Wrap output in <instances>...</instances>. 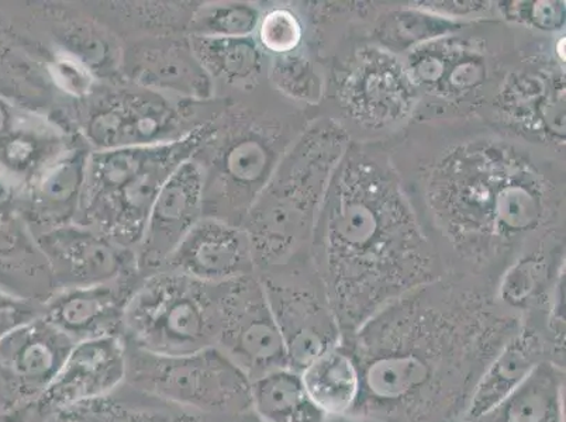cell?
<instances>
[{
    "mask_svg": "<svg viewBox=\"0 0 566 422\" xmlns=\"http://www.w3.org/2000/svg\"><path fill=\"white\" fill-rule=\"evenodd\" d=\"M311 243L334 300L352 316L419 285L433 271L430 241L395 165L368 144L349 143Z\"/></svg>",
    "mask_w": 566,
    "mask_h": 422,
    "instance_id": "obj_1",
    "label": "cell"
},
{
    "mask_svg": "<svg viewBox=\"0 0 566 422\" xmlns=\"http://www.w3.org/2000/svg\"><path fill=\"white\" fill-rule=\"evenodd\" d=\"M437 228L468 259L491 260L539 233L559 208L548 173L516 144L475 137L441 152L426 175Z\"/></svg>",
    "mask_w": 566,
    "mask_h": 422,
    "instance_id": "obj_2",
    "label": "cell"
},
{
    "mask_svg": "<svg viewBox=\"0 0 566 422\" xmlns=\"http://www.w3.org/2000/svg\"><path fill=\"white\" fill-rule=\"evenodd\" d=\"M254 91L223 96L212 136L193 159L203 177V218L243 228L282 158L307 126Z\"/></svg>",
    "mask_w": 566,
    "mask_h": 422,
    "instance_id": "obj_3",
    "label": "cell"
},
{
    "mask_svg": "<svg viewBox=\"0 0 566 422\" xmlns=\"http://www.w3.org/2000/svg\"><path fill=\"white\" fill-rule=\"evenodd\" d=\"M349 146L339 123H312L277 165L243 224L256 275L295 259L311 243L334 171Z\"/></svg>",
    "mask_w": 566,
    "mask_h": 422,
    "instance_id": "obj_4",
    "label": "cell"
},
{
    "mask_svg": "<svg viewBox=\"0 0 566 422\" xmlns=\"http://www.w3.org/2000/svg\"><path fill=\"white\" fill-rule=\"evenodd\" d=\"M216 117L181 140L92 151L75 223L92 225L137 251L159 190L212 136Z\"/></svg>",
    "mask_w": 566,
    "mask_h": 422,
    "instance_id": "obj_5",
    "label": "cell"
},
{
    "mask_svg": "<svg viewBox=\"0 0 566 422\" xmlns=\"http://www.w3.org/2000/svg\"><path fill=\"white\" fill-rule=\"evenodd\" d=\"M209 102L175 99L120 81L101 84L87 99L72 103L69 123L92 151L156 146L181 140L223 109Z\"/></svg>",
    "mask_w": 566,
    "mask_h": 422,
    "instance_id": "obj_6",
    "label": "cell"
},
{
    "mask_svg": "<svg viewBox=\"0 0 566 422\" xmlns=\"http://www.w3.org/2000/svg\"><path fill=\"white\" fill-rule=\"evenodd\" d=\"M226 283H205L172 271L144 276L123 318V341L157 355L216 347Z\"/></svg>",
    "mask_w": 566,
    "mask_h": 422,
    "instance_id": "obj_7",
    "label": "cell"
},
{
    "mask_svg": "<svg viewBox=\"0 0 566 422\" xmlns=\"http://www.w3.org/2000/svg\"><path fill=\"white\" fill-rule=\"evenodd\" d=\"M126 383L198 413L221 419L255 414L249 376L216 347L182 355L127 347Z\"/></svg>",
    "mask_w": 566,
    "mask_h": 422,
    "instance_id": "obj_8",
    "label": "cell"
},
{
    "mask_svg": "<svg viewBox=\"0 0 566 422\" xmlns=\"http://www.w3.org/2000/svg\"><path fill=\"white\" fill-rule=\"evenodd\" d=\"M334 95L348 120L367 131L403 125L420 101L405 63L377 45L354 51L339 66L334 75Z\"/></svg>",
    "mask_w": 566,
    "mask_h": 422,
    "instance_id": "obj_9",
    "label": "cell"
},
{
    "mask_svg": "<svg viewBox=\"0 0 566 422\" xmlns=\"http://www.w3.org/2000/svg\"><path fill=\"white\" fill-rule=\"evenodd\" d=\"M461 30L417 45L405 66L419 95L472 109L489 96L501 63L482 39Z\"/></svg>",
    "mask_w": 566,
    "mask_h": 422,
    "instance_id": "obj_10",
    "label": "cell"
},
{
    "mask_svg": "<svg viewBox=\"0 0 566 422\" xmlns=\"http://www.w3.org/2000/svg\"><path fill=\"white\" fill-rule=\"evenodd\" d=\"M216 348L251 382L272 370L290 368L285 341L256 274L226 283Z\"/></svg>",
    "mask_w": 566,
    "mask_h": 422,
    "instance_id": "obj_11",
    "label": "cell"
},
{
    "mask_svg": "<svg viewBox=\"0 0 566 422\" xmlns=\"http://www.w3.org/2000/svg\"><path fill=\"white\" fill-rule=\"evenodd\" d=\"M493 117L516 136L565 146V74L557 63L532 59L504 75L492 99Z\"/></svg>",
    "mask_w": 566,
    "mask_h": 422,
    "instance_id": "obj_12",
    "label": "cell"
},
{
    "mask_svg": "<svg viewBox=\"0 0 566 422\" xmlns=\"http://www.w3.org/2000/svg\"><path fill=\"white\" fill-rule=\"evenodd\" d=\"M122 78L175 99L209 102L216 87L188 34L142 35L123 41Z\"/></svg>",
    "mask_w": 566,
    "mask_h": 422,
    "instance_id": "obj_13",
    "label": "cell"
},
{
    "mask_svg": "<svg viewBox=\"0 0 566 422\" xmlns=\"http://www.w3.org/2000/svg\"><path fill=\"white\" fill-rule=\"evenodd\" d=\"M56 291L101 285L137 274L136 251L92 225L71 223L35 236Z\"/></svg>",
    "mask_w": 566,
    "mask_h": 422,
    "instance_id": "obj_14",
    "label": "cell"
},
{
    "mask_svg": "<svg viewBox=\"0 0 566 422\" xmlns=\"http://www.w3.org/2000/svg\"><path fill=\"white\" fill-rule=\"evenodd\" d=\"M127 345L122 336L75 344L53 382L34 404V413L50 422L72 407L105 398L126 383Z\"/></svg>",
    "mask_w": 566,
    "mask_h": 422,
    "instance_id": "obj_15",
    "label": "cell"
},
{
    "mask_svg": "<svg viewBox=\"0 0 566 422\" xmlns=\"http://www.w3.org/2000/svg\"><path fill=\"white\" fill-rule=\"evenodd\" d=\"M256 276L280 326L291 369L302 372L336 347V324L315 292L297 282L285 265Z\"/></svg>",
    "mask_w": 566,
    "mask_h": 422,
    "instance_id": "obj_16",
    "label": "cell"
},
{
    "mask_svg": "<svg viewBox=\"0 0 566 422\" xmlns=\"http://www.w3.org/2000/svg\"><path fill=\"white\" fill-rule=\"evenodd\" d=\"M203 218V177L193 157L159 190L137 246V266L148 276L163 271L169 256Z\"/></svg>",
    "mask_w": 566,
    "mask_h": 422,
    "instance_id": "obj_17",
    "label": "cell"
},
{
    "mask_svg": "<svg viewBox=\"0 0 566 422\" xmlns=\"http://www.w3.org/2000/svg\"><path fill=\"white\" fill-rule=\"evenodd\" d=\"M44 35L39 43L78 61L102 84L122 78L123 41L91 7L44 3L40 7Z\"/></svg>",
    "mask_w": 566,
    "mask_h": 422,
    "instance_id": "obj_18",
    "label": "cell"
},
{
    "mask_svg": "<svg viewBox=\"0 0 566 422\" xmlns=\"http://www.w3.org/2000/svg\"><path fill=\"white\" fill-rule=\"evenodd\" d=\"M144 279L140 272L101 285L56 291L43 316L72 342L120 336L128 302Z\"/></svg>",
    "mask_w": 566,
    "mask_h": 422,
    "instance_id": "obj_19",
    "label": "cell"
},
{
    "mask_svg": "<svg viewBox=\"0 0 566 422\" xmlns=\"http://www.w3.org/2000/svg\"><path fill=\"white\" fill-rule=\"evenodd\" d=\"M74 345L43 314L0 339V367L24 409L34 410Z\"/></svg>",
    "mask_w": 566,
    "mask_h": 422,
    "instance_id": "obj_20",
    "label": "cell"
},
{
    "mask_svg": "<svg viewBox=\"0 0 566 422\" xmlns=\"http://www.w3.org/2000/svg\"><path fill=\"white\" fill-rule=\"evenodd\" d=\"M92 149L80 134L22 189L20 210L34 236L75 223L84 196Z\"/></svg>",
    "mask_w": 566,
    "mask_h": 422,
    "instance_id": "obj_21",
    "label": "cell"
},
{
    "mask_svg": "<svg viewBox=\"0 0 566 422\" xmlns=\"http://www.w3.org/2000/svg\"><path fill=\"white\" fill-rule=\"evenodd\" d=\"M163 271L205 283H224L256 274L244 229L209 218L200 219L189 231Z\"/></svg>",
    "mask_w": 566,
    "mask_h": 422,
    "instance_id": "obj_22",
    "label": "cell"
},
{
    "mask_svg": "<svg viewBox=\"0 0 566 422\" xmlns=\"http://www.w3.org/2000/svg\"><path fill=\"white\" fill-rule=\"evenodd\" d=\"M50 422H261L255 414L221 419L169 403L146 391L123 383L105 398L87 401Z\"/></svg>",
    "mask_w": 566,
    "mask_h": 422,
    "instance_id": "obj_23",
    "label": "cell"
},
{
    "mask_svg": "<svg viewBox=\"0 0 566 422\" xmlns=\"http://www.w3.org/2000/svg\"><path fill=\"white\" fill-rule=\"evenodd\" d=\"M200 65L216 87V97L244 94L266 81L268 59L252 38H189Z\"/></svg>",
    "mask_w": 566,
    "mask_h": 422,
    "instance_id": "obj_24",
    "label": "cell"
},
{
    "mask_svg": "<svg viewBox=\"0 0 566 422\" xmlns=\"http://www.w3.org/2000/svg\"><path fill=\"white\" fill-rule=\"evenodd\" d=\"M542 345L533 331H524L504 347L473 390L468 419L478 422L523 384L542 363Z\"/></svg>",
    "mask_w": 566,
    "mask_h": 422,
    "instance_id": "obj_25",
    "label": "cell"
},
{
    "mask_svg": "<svg viewBox=\"0 0 566 422\" xmlns=\"http://www.w3.org/2000/svg\"><path fill=\"white\" fill-rule=\"evenodd\" d=\"M300 373L308 399L324 415L347 413L361 394L363 379L357 365L336 347L322 354Z\"/></svg>",
    "mask_w": 566,
    "mask_h": 422,
    "instance_id": "obj_26",
    "label": "cell"
},
{
    "mask_svg": "<svg viewBox=\"0 0 566 422\" xmlns=\"http://www.w3.org/2000/svg\"><path fill=\"white\" fill-rule=\"evenodd\" d=\"M478 422H564V380L542 362L491 414Z\"/></svg>",
    "mask_w": 566,
    "mask_h": 422,
    "instance_id": "obj_27",
    "label": "cell"
},
{
    "mask_svg": "<svg viewBox=\"0 0 566 422\" xmlns=\"http://www.w3.org/2000/svg\"><path fill=\"white\" fill-rule=\"evenodd\" d=\"M252 410L261 422H323L324 414L308 399L301 373L272 370L251 382Z\"/></svg>",
    "mask_w": 566,
    "mask_h": 422,
    "instance_id": "obj_28",
    "label": "cell"
},
{
    "mask_svg": "<svg viewBox=\"0 0 566 422\" xmlns=\"http://www.w3.org/2000/svg\"><path fill=\"white\" fill-rule=\"evenodd\" d=\"M262 9L251 2H198L188 25L189 38H252L259 29Z\"/></svg>",
    "mask_w": 566,
    "mask_h": 422,
    "instance_id": "obj_29",
    "label": "cell"
},
{
    "mask_svg": "<svg viewBox=\"0 0 566 422\" xmlns=\"http://www.w3.org/2000/svg\"><path fill=\"white\" fill-rule=\"evenodd\" d=\"M461 29L462 24L449 22L444 18L417 9V12H399L386 18L379 25L378 35L382 44L380 48L398 54L411 45L417 48L427 41L455 33Z\"/></svg>",
    "mask_w": 566,
    "mask_h": 422,
    "instance_id": "obj_30",
    "label": "cell"
},
{
    "mask_svg": "<svg viewBox=\"0 0 566 422\" xmlns=\"http://www.w3.org/2000/svg\"><path fill=\"white\" fill-rule=\"evenodd\" d=\"M266 81L277 94L292 102L316 105L323 96V82L316 66L295 53L272 56L268 63Z\"/></svg>",
    "mask_w": 566,
    "mask_h": 422,
    "instance_id": "obj_31",
    "label": "cell"
},
{
    "mask_svg": "<svg viewBox=\"0 0 566 422\" xmlns=\"http://www.w3.org/2000/svg\"><path fill=\"white\" fill-rule=\"evenodd\" d=\"M365 378L370 393L384 400H398L424 382L427 368L411 355H392L370 363Z\"/></svg>",
    "mask_w": 566,
    "mask_h": 422,
    "instance_id": "obj_32",
    "label": "cell"
},
{
    "mask_svg": "<svg viewBox=\"0 0 566 422\" xmlns=\"http://www.w3.org/2000/svg\"><path fill=\"white\" fill-rule=\"evenodd\" d=\"M548 262L542 250L524 256L503 277L501 296L512 307H528L542 295L548 281Z\"/></svg>",
    "mask_w": 566,
    "mask_h": 422,
    "instance_id": "obj_33",
    "label": "cell"
},
{
    "mask_svg": "<svg viewBox=\"0 0 566 422\" xmlns=\"http://www.w3.org/2000/svg\"><path fill=\"white\" fill-rule=\"evenodd\" d=\"M254 38L268 59L295 53L303 40V24L300 14L286 7L265 10Z\"/></svg>",
    "mask_w": 566,
    "mask_h": 422,
    "instance_id": "obj_34",
    "label": "cell"
},
{
    "mask_svg": "<svg viewBox=\"0 0 566 422\" xmlns=\"http://www.w3.org/2000/svg\"><path fill=\"white\" fill-rule=\"evenodd\" d=\"M504 18L532 25L542 32H559L565 25V3L537 0V2H504Z\"/></svg>",
    "mask_w": 566,
    "mask_h": 422,
    "instance_id": "obj_35",
    "label": "cell"
},
{
    "mask_svg": "<svg viewBox=\"0 0 566 422\" xmlns=\"http://www.w3.org/2000/svg\"><path fill=\"white\" fill-rule=\"evenodd\" d=\"M416 4L417 9L444 19L470 17V14L481 13L489 9L486 2H420Z\"/></svg>",
    "mask_w": 566,
    "mask_h": 422,
    "instance_id": "obj_36",
    "label": "cell"
},
{
    "mask_svg": "<svg viewBox=\"0 0 566 422\" xmlns=\"http://www.w3.org/2000/svg\"><path fill=\"white\" fill-rule=\"evenodd\" d=\"M565 266L560 267L557 285L551 302V329H554L559 337L565 336Z\"/></svg>",
    "mask_w": 566,
    "mask_h": 422,
    "instance_id": "obj_37",
    "label": "cell"
},
{
    "mask_svg": "<svg viewBox=\"0 0 566 422\" xmlns=\"http://www.w3.org/2000/svg\"><path fill=\"white\" fill-rule=\"evenodd\" d=\"M555 55L558 56L560 63H565V38H559L555 45Z\"/></svg>",
    "mask_w": 566,
    "mask_h": 422,
    "instance_id": "obj_38",
    "label": "cell"
}]
</instances>
